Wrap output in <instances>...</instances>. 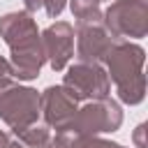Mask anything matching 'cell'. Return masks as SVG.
Instances as JSON below:
<instances>
[{
    "instance_id": "6da1fadb",
    "label": "cell",
    "mask_w": 148,
    "mask_h": 148,
    "mask_svg": "<svg viewBox=\"0 0 148 148\" xmlns=\"http://www.w3.org/2000/svg\"><path fill=\"white\" fill-rule=\"evenodd\" d=\"M104 62H106L109 81H113L120 102L125 104L143 102L146 97V76H143L146 51L130 39H116Z\"/></svg>"
},
{
    "instance_id": "7a4b0ae2",
    "label": "cell",
    "mask_w": 148,
    "mask_h": 148,
    "mask_svg": "<svg viewBox=\"0 0 148 148\" xmlns=\"http://www.w3.org/2000/svg\"><path fill=\"white\" fill-rule=\"evenodd\" d=\"M102 21L118 39H141L148 32V0H116L104 9Z\"/></svg>"
},
{
    "instance_id": "3957f363",
    "label": "cell",
    "mask_w": 148,
    "mask_h": 148,
    "mask_svg": "<svg viewBox=\"0 0 148 148\" xmlns=\"http://www.w3.org/2000/svg\"><path fill=\"white\" fill-rule=\"evenodd\" d=\"M120 125H123V111L118 102H113L111 97H102L90 99L81 109H76L72 123L65 130L76 134H106L116 132Z\"/></svg>"
},
{
    "instance_id": "277c9868",
    "label": "cell",
    "mask_w": 148,
    "mask_h": 148,
    "mask_svg": "<svg viewBox=\"0 0 148 148\" xmlns=\"http://www.w3.org/2000/svg\"><path fill=\"white\" fill-rule=\"evenodd\" d=\"M37 116H39L37 90L16 83H7L5 88H0V118L14 132L37 123Z\"/></svg>"
},
{
    "instance_id": "5b68a950",
    "label": "cell",
    "mask_w": 148,
    "mask_h": 148,
    "mask_svg": "<svg viewBox=\"0 0 148 148\" xmlns=\"http://www.w3.org/2000/svg\"><path fill=\"white\" fill-rule=\"evenodd\" d=\"M118 37L109 32L102 21V14L76 18V58L81 62H104L106 53Z\"/></svg>"
},
{
    "instance_id": "8992f818",
    "label": "cell",
    "mask_w": 148,
    "mask_h": 148,
    "mask_svg": "<svg viewBox=\"0 0 148 148\" xmlns=\"http://www.w3.org/2000/svg\"><path fill=\"white\" fill-rule=\"evenodd\" d=\"M62 86L76 97V99H102L111 92V81L106 69L99 62H76L67 69Z\"/></svg>"
},
{
    "instance_id": "52a82bcc",
    "label": "cell",
    "mask_w": 148,
    "mask_h": 148,
    "mask_svg": "<svg viewBox=\"0 0 148 148\" xmlns=\"http://www.w3.org/2000/svg\"><path fill=\"white\" fill-rule=\"evenodd\" d=\"M39 42L51 69L62 72L74 56V28L67 21H56L42 32Z\"/></svg>"
},
{
    "instance_id": "ba28073f",
    "label": "cell",
    "mask_w": 148,
    "mask_h": 148,
    "mask_svg": "<svg viewBox=\"0 0 148 148\" xmlns=\"http://www.w3.org/2000/svg\"><path fill=\"white\" fill-rule=\"evenodd\" d=\"M79 99L65 88V86H49L42 95H39V113L44 116V123L49 127H56V132L65 130L74 113H76V106Z\"/></svg>"
},
{
    "instance_id": "9c48e42d",
    "label": "cell",
    "mask_w": 148,
    "mask_h": 148,
    "mask_svg": "<svg viewBox=\"0 0 148 148\" xmlns=\"http://www.w3.org/2000/svg\"><path fill=\"white\" fill-rule=\"evenodd\" d=\"M9 51H12V56H9L12 76H16L18 81H30V79H37V76H39V69H42V65L46 62L44 51H42L39 35L12 44Z\"/></svg>"
},
{
    "instance_id": "30bf717a",
    "label": "cell",
    "mask_w": 148,
    "mask_h": 148,
    "mask_svg": "<svg viewBox=\"0 0 148 148\" xmlns=\"http://www.w3.org/2000/svg\"><path fill=\"white\" fill-rule=\"evenodd\" d=\"M37 23L30 16V12H9L0 16V37L12 46L16 42L37 37Z\"/></svg>"
},
{
    "instance_id": "8fae6325",
    "label": "cell",
    "mask_w": 148,
    "mask_h": 148,
    "mask_svg": "<svg viewBox=\"0 0 148 148\" xmlns=\"http://www.w3.org/2000/svg\"><path fill=\"white\" fill-rule=\"evenodd\" d=\"M56 141H58V148H123L120 143L102 139L99 134H76L69 130L56 132Z\"/></svg>"
},
{
    "instance_id": "7c38bea8",
    "label": "cell",
    "mask_w": 148,
    "mask_h": 148,
    "mask_svg": "<svg viewBox=\"0 0 148 148\" xmlns=\"http://www.w3.org/2000/svg\"><path fill=\"white\" fill-rule=\"evenodd\" d=\"M14 136L18 141H23L28 148H58V141H56V134H51V127L49 125H28L18 132H14Z\"/></svg>"
},
{
    "instance_id": "4fadbf2b",
    "label": "cell",
    "mask_w": 148,
    "mask_h": 148,
    "mask_svg": "<svg viewBox=\"0 0 148 148\" xmlns=\"http://www.w3.org/2000/svg\"><path fill=\"white\" fill-rule=\"evenodd\" d=\"M104 0H69V7H72V14L74 18H86V16H97L102 14L99 12V5Z\"/></svg>"
},
{
    "instance_id": "5bb4252c",
    "label": "cell",
    "mask_w": 148,
    "mask_h": 148,
    "mask_svg": "<svg viewBox=\"0 0 148 148\" xmlns=\"http://www.w3.org/2000/svg\"><path fill=\"white\" fill-rule=\"evenodd\" d=\"M65 2H67V0H44V9H46V14H49L51 18H56V16L65 9Z\"/></svg>"
},
{
    "instance_id": "9a60e30c",
    "label": "cell",
    "mask_w": 148,
    "mask_h": 148,
    "mask_svg": "<svg viewBox=\"0 0 148 148\" xmlns=\"http://www.w3.org/2000/svg\"><path fill=\"white\" fill-rule=\"evenodd\" d=\"M12 69H9V60H5L0 56V88H5L7 83H12Z\"/></svg>"
},
{
    "instance_id": "2e32d148",
    "label": "cell",
    "mask_w": 148,
    "mask_h": 148,
    "mask_svg": "<svg viewBox=\"0 0 148 148\" xmlns=\"http://www.w3.org/2000/svg\"><path fill=\"white\" fill-rule=\"evenodd\" d=\"M143 132H146V123H141V125L134 130V143H136V148H146V141H143Z\"/></svg>"
},
{
    "instance_id": "e0dca14e",
    "label": "cell",
    "mask_w": 148,
    "mask_h": 148,
    "mask_svg": "<svg viewBox=\"0 0 148 148\" xmlns=\"http://www.w3.org/2000/svg\"><path fill=\"white\" fill-rule=\"evenodd\" d=\"M23 5H25V12H37V9H42L44 7V0H23Z\"/></svg>"
},
{
    "instance_id": "ac0fdd59",
    "label": "cell",
    "mask_w": 148,
    "mask_h": 148,
    "mask_svg": "<svg viewBox=\"0 0 148 148\" xmlns=\"http://www.w3.org/2000/svg\"><path fill=\"white\" fill-rule=\"evenodd\" d=\"M9 141H12V134L9 132H0V148H7Z\"/></svg>"
}]
</instances>
